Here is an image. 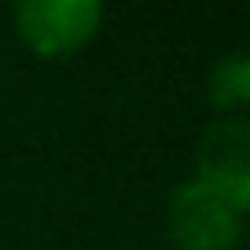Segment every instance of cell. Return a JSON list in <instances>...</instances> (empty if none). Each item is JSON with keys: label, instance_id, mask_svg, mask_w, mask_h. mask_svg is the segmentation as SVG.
<instances>
[{"label": "cell", "instance_id": "cell-1", "mask_svg": "<svg viewBox=\"0 0 250 250\" xmlns=\"http://www.w3.org/2000/svg\"><path fill=\"white\" fill-rule=\"evenodd\" d=\"M22 44L41 59L74 55L100 33V0H22L11 11Z\"/></svg>", "mask_w": 250, "mask_h": 250}, {"label": "cell", "instance_id": "cell-2", "mask_svg": "<svg viewBox=\"0 0 250 250\" xmlns=\"http://www.w3.org/2000/svg\"><path fill=\"white\" fill-rule=\"evenodd\" d=\"M243 217L247 213L195 177L177 184L169 195V239L177 250H235Z\"/></svg>", "mask_w": 250, "mask_h": 250}, {"label": "cell", "instance_id": "cell-3", "mask_svg": "<svg viewBox=\"0 0 250 250\" xmlns=\"http://www.w3.org/2000/svg\"><path fill=\"white\" fill-rule=\"evenodd\" d=\"M195 180L225 195L239 213L250 210V122L243 114L217 118L195 151Z\"/></svg>", "mask_w": 250, "mask_h": 250}, {"label": "cell", "instance_id": "cell-4", "mask_svg": "<svg viewBox=\"0 0 250 250\" xmlns=\"http://www.w3.org/2000/svg\"><path fill=\"white\" fill-rule=\"evenodd\" d=\"M206 96L210 107L221 114H239L250 103V55L247 52H228L210 66L206 78Z\"/></svg>", "mask_w": 250, "mask_h": 250}]
</instances>
